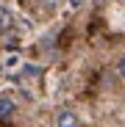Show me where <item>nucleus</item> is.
<instances>
[{
  "label": "nucleus",
  "mask_w": 125,
  "mask_h": 127,
  "mask_svg": "<svg viewBox=\"0 0 125 127\" xmlns=\"http://www.w3.org/2000/svg\"><path fill=\"white\" fill-rule=\"evenodd\" d=\"M53 127H78V116H75L70 108H61V111H56V116H53Z\"/></svg>",
  "instance_id": "1"
},
{
  "label": "nucleus",
  "mask_w": 125,
  "mask_h": 127,
  "mask_svg": "<svg viewBox=\"0 0 125 127\" xmlns=\"http://www.w3.org/2000/svg\"><path fill=\"white\" fill-rule=\"evenodd\" d=\"M17 113V99L8 94H0V122H8Z\"/></svg>",
  "instance_id": "2"
},
{
  "label": "nucleus",
  "mask_w": 125,
  "mask_h": 127,
  "mask_svg": "<svg viewBox=\"0 0 125 127\" xmlns=\"http://www.w3.org/2000/svg\"><path fill=\"white\" fill-rule=\"evenodd\" d=\"M114 72H117L120 77H125V58H120V61H117V66H114Z\"/></svg>",
  "instance_id": "3"
}]
</instances>
